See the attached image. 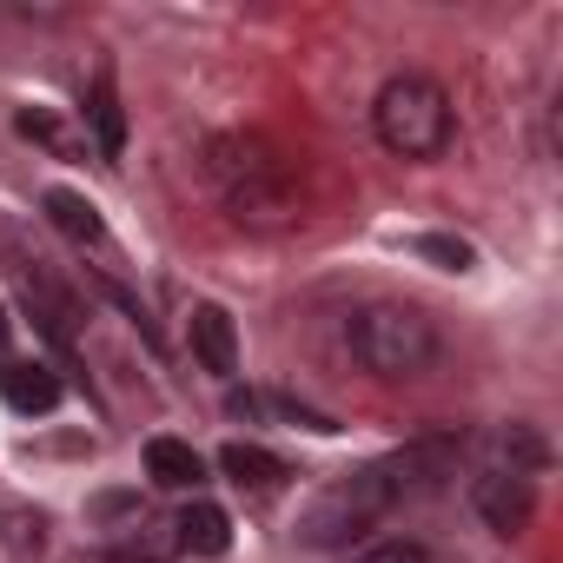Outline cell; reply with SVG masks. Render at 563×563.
<instances>
[{"label":"cell","instance_id":"8992f818","mask_svg":"<svg viewBox=\"0 0 563 563\" xmlns=\"http://www.w3.org/2000/svg\"><path fill=\"white\" fill-rule=\"evenodd\" d=\"M471 504H477V517H484L497 537H517V530H530V517H537V484L517 477V471H490V477L471 484Z\"/></svg>","mask_w":563,"mask_h":563},{"label":"cell","instance_id":"277c9868","mask_svg":"<svg viewBox=\"0 0 563 563\" xmlns=\"http://www.w3.org/2000/svg\"><path fill=\"white\" fill-rule=\"evenodd\" d=\"M391 504H398V490H391L385 464L345 471V477H332V484L299 510V543H312V550H339V543H352L358 530H372Z\"/></svg>","mask_w":563,"mask_h":563},{"label":"cell","instance_id":"ba28073f","mask_svg":"<svg viewBox=\"0 0 563 563\" xmlns=\"http://www.w3.org/2000/svg\"><path fill=\"white\" fill-rule=\"evenodd\" d=\"M146 477L159 490H199L206 484V457L186 444V438H153L146 444Z\"/></svg>","mask_w":563,"mask_h":563},{"label":"cell","instance_id":"5b68a950","mask_svg":"<svg viewBox=\"0 0 563 563\" xmlns=\"http://www.w3.org/2000/svg\"><path fill=\"white\" fill-rule=\"evenodd\" d=\"M457 451H464L457 431H431V438H411L405 451H391V457H378V464H385V477H391L398 497H424V490H438L444 477H457Z\"/></svg>","mask_w":563,"mask_h":563},{"label":"cell","instance_id":"3957f363","mask_svg":"<svg viewBox=\"0 0 563 563\" xmlns=\"http://www.w3.org/2000/svg\"><path fill=\"white\" fill-rule=\"evenodd\" d=\"M345 345L372 378H424L438 365V352H444L438 325L418 306H365V312H352Z\"/></svg>","mask_w":563,"mask_h":563},{"label":"cell","instance_id":"8fae6325","mask_svg":"<svg viewBox=\"0 0 563 563\" xmlns=\"http://www.w3.org/2000/svg\"><path fill=\"white\" fill-rule=\"evenodd\" d=\"M47 219H54V232H67L74 245H100V239H107L100 206H93L87 192H67V186H54V192H47Z\"/></svg>","mask_w":563,"mask_h":563},{"label":"cell","instance_id":"ac0fdd59","mask_svg":"<svg viewBox=\"0 0 563 563\" xmlns=\"http://www.w3.org/2000/svg\"><path fill=\"white\" fill-rule=\"evenodd\" d=\"M8 339H14V319H8V306H0V352H8Z\"/></svg>","mask_w":563,"mask_h":563},{"label":"cell","instance_id":"9a60e30c","mask_svg":"<svg viewBox=\"0 0 563 563\" xmlns=\"http://www.w3.org/2000/svg\"><path fill=\"white\" fill-rule=\"evenodd\" d=\"M418 252H424L438 272H471V245H464V239H451V232H424V239H418Z\"/></svg>","mask_w":563,"mask_h":563},{"label":"cell","instance_id":"4fadbf2b","mask_svg":"<svg viewBox=\"0 0 563 563\" xmlns=\"http://www.w3.org/2000/svg\"><path fill=\"white\" fill-rule=\"evenodd\" d=\"M87 120H93L100 153H107V159H120V153H126V113H120V93H113V80H107V74H100V80H93V93H87Z\"/></svg>","mask_w":563,"mask_h":563},{"label":"cell","instance_id":"7a4b0ae2","mask_svg":"<svg viewBox=\"0 0 563 563\" xmlns=\"http://www.w3.org/2000/svg\"><path fill=\"white\" fill-rule=\"evenodd\" d=\"M372 133H378V146L391 153V159H438L444 146H451V133H457V113H451V93L438 87V80H424V74H398V80H385V93H378V107H372Z\"/></svg>","mask_w":563,"mask_h":563},{"label":"cell","instance_id":"e0dca14e","mask_svg":"<svg viewBox=\"0 0 563 563\" xmlns=\"http://www.w3.org/2000/svg\"><path fill=\"white\" fill-rule=\"evenodd\" d=\"M21 133H27V140H41V146H60V153H67V140H60V126H54V113H21Z\"/></svg>","mask_w":563,"mask_h":563},{"label":"cell","instance_id":"9c48e42d","mask_svg":"<svg viewBox=\"0 0 563 563\" xmlns=\"http://www.w3.org/2000/svg\"><path fill=\"white\" fill-rule=\"evenodd\" d=\"M0 398H8L21 418H47L60 405V378L47 365H0Z\"/></svg>","mask_w":563,"mask_h":563},{"label":"cell","instance_id":"30bf717a","mask_svg":"<svg viewBox=\"0 0 563 563\" xmlns=\"http://www.w3.org/2000/svg\"><path fill=\"white\" fill-rule=\"evenodd\" d=\"M173 530H179V550H192V556H225L232 550V517L219 504H186Z\"/></svg>","mask_w":563,"mask_h":563},{"label":"cell","instance_id":"52a82bcc","mask_svg":"<svg viewBox=\"0 0 563 563\" xmlns=\"http://www.w3.org/2000/svg\"><path fill=\"white\" fill-rule=\"evenodd\" d=\"M192 358L212 378H232L239 372V325H232L225 306H192Z\"/></svg>","mask_w":563,"mask_h":563},{"label":"cell","instance_id":"2e32d148","mask_svg":"<svg viewBox=\"0 0 563 563\" xmlns=\"http://www.w3.org/2000/svg\"><path fill=\"white\" fill-rule=\"evenodd\" d=\"M352 563H431V550H424V543H411V537H385V543L358 550Z\"/></svg>","mask_w":563,"mask_h":563},{"label":"cell","instance_id":"5bb4252c","mask_svg":"<svg viewBox=\"0 0 563 563\" xmlns=\"http://www.w3.org/2000/svg\"><path fill=\"white\" fill-rule=\"evenodd\" d=\"M504 451H510V471H517V477H530V471L550 464V444H543L530 424H510V431H504Z\"/></svg>","mask_w":563,"mask_h":563},{"label":"cell","instance_id":"7c38bea8","mask_svg":"<svg viewBox=\"0 0 563 563\" xmlns=\"http://www.w3.org/2000/svg\"><path fill=\"white\" fill-rule=\"evenodd\" d=\"M219 471H225L239 490H272L278 477H286V464H278L272 451H258V444H225V451H219Z\"/></svg>","mask_w":563,"mask_h":563},{"label":"cell","instance_id":"6da1fadb","mask_svg":"<svg viewBox=\"0 0 563 563\" xmlns=\"http://www.w3.org/2000/svg\"><path fill=\"white\" fill-rule=\"evenodd\" d=\"M206 173L225 199V212L245 225V232H286L299 225V166L278 153L265 133H219L206 146Z\"/></svg>","mask_w":563,"mask_h":563}]
</instances>
